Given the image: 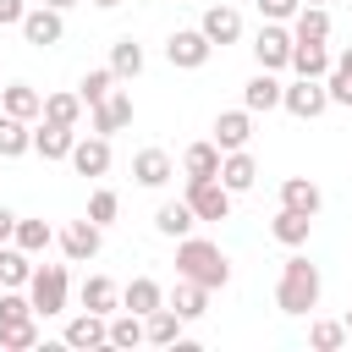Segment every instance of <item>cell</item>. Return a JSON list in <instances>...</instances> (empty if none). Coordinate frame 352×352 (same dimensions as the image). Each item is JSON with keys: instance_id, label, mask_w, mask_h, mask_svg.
<instances>
[{"instance_id": "cell-1", "label": "cell", "mask_w": 352, "mask_h": 352, "mask_svg": "<svg viewBox=\"0 0 352 352\" xmlns=\"http://www.w3.org/2000/svg\"><path fill=\"white\" fill-rule=\"evenodd\" d=\"M176 275L220 292V286L231 280V258H226L220 242H209V236H182V242H176Z\"/></svg>"}, {"instance_id": "cell-2", "label": "cell", "mask_w": 352, "mask_h": 352, "mask_svg": "<svg viewBox=\"0 0 352 352\" xmlns=\"http://www.w3.org/2000/svg\"><path fill=\"white\" fill-rule=\"evenodd\" d=\"M319 264H308L302 253H292L280 264V286H275V308L280 314H314L319 308Z\"/></svg>"}, {"instance_id": "cell-3", "label": "cell", "mask_w": 352, "mask_h": 352, "mask_svg": "<svg viewBox=\"0 0 352 352\" xmlns=\"http://www.w3.org/2000/svg\"><path fill=\"white\" fill-rule=\"evenodd\" d=\"M66 264H38L33 280H28V297H33V314H66Z\"/></svg>"}, {"instance_id": "cell-4", "label": "cell", "mask_w": 352, "mask_h": 352, "mask_svg": "<svg viewBox=\"0 0 352 352\" xmlns=\"http://www.w3.org/2000/svg\"><path fill=\"white\" fill-rule=\"evenodd\" d=\"M280 110H292L297 121L324 116V110H330V88H324V77H297V82L280 94Z\"/></svg>"}, {"instance_id": "cell-5", "label": "cell", "mask_w": 352, "mask_h": 352, "mask_svg": "<svg viewBox=\"0 0 352 352\" xmlns=\"http://www.w3.org/2000/svg\"><path fill=\"white\" fill-rule=\"evenodd\" d=\"M292 28L286 22H264L258 28V38H253V60L264 66V72H280V66H292Z\"/></svg>"}, {"instance_id": "cell-6", "label": "cell", "mask_w": 352, "mask_h": 352, "mask_svg": "<svg viewBox=\"0 0 352 352\" xmlns=\"http://www.w3.org/2000/svg\"><path fill=\"white\" fill-rule=\"evenodd\" d=\"M209 55H214V44L204 38V28H176V33L165 38V60L182 66V72H198Z\"/></svg>"}, {"instance_id": "cell-7", "label": "cell", "mask_w": 352, "mask_h": 352, "mask_svg": "<svg viewBox=\"0 0 352 352\" xmlns=\"http://www.w3.org/2000/svg\"><path fill=\"white\" fill-rule=\"evenodd\" d=\"M187 204H192L198 220H226V214H231V187H226L220 176H204V182L187 176Z\"/></svg>"}, {"instance_id": "cell-8", "label": "cell", "mask_w": 352, "mask_h": 352, "mask_svg": "<svg viewBox=\"0 0 352 352\" xmlns=\"http://www.w3.org/2000/svg\"><path fill=\"white\" fill-rule=\"evenodd\" d=\"M60 33H66V22H60V11H55V6H28V16H22V38H28L33 50L60 44Z\"/></svg>"}, {"instance_id": "cell-9", "label": "cell", "mask_w": 352, "mask_h": 352, "mask_svg": "<svg viewBox=\"0 0 352 352\" xmlns=\"http://www.w3.org/2000/svg\"><path fill=\"white\" fill-rule=\"evenodd\" d=\"M121 126H132V94H126V88H110V94L94 104V132H99V138H116Z\"/></svg>"}, {"instance_id": "cell-10", "label": "cell", "mask_w": 352, "mask_h": 352, "mask_svg": "<svg viewBox=\"0 0 352 352\" xmlns=\"http://www.w3.org/2000/svg\"><path fill=\"white\" fill-rule=\"evenodd\" d=\"M60 248H66V258H72V264H88V258L104 248V226H94V220L82 214V220H72V226L60 231Z\"/></svg>"}, {"instance_id": "cell-11", "label": "cell", "mask_w": 352, "mask_h": 352, "mask_svg": "<svg viewBox=\"0 0 352 352\" xmlns=\"http://www.w3.org/2000/svg\"><path fill=\"white\" fill-rule=\"evenodd\" d=\"M248 138H253V110H248V104H242V110H220V116H214V143H220V154L248 148Z\"/></svg>"}, {"instance_id": "cell-12", "label": "cell", "mask_w": 352, "mask_h": 352, "mask_svg": "<svg viewBox=\"0 0 352 352\" xmlns=\"http://www.w3.org/2000/svg\"><path fill=\"white\" fill-rule=\"evenodd\" d=\"M170 176H176V160L165 148H138L132 154V182L138 187H165Z\"/></svg>"}, {"instance_id": "cell-13", "label": "cell", "mask_w": 352, "mask_h": 352, "mask_svg": "<svg viewBox=\"0 0 352 352\" xmlns=\"http://www.w3.org/2000/svg\"><path fill=\"white\" fill-rule=\"evenodd\" d=\"M60 341L66 346H110V319L94 314V308H82L77 319H66V336Z\"/></svg>"}, {"instance_id": "cell-14", "label": "cell", "mask_w": 352, "mask_h": 352, "mask_svg": "<svg viewBox=\"0 0 352 352\" xmlns=\"http://www.w3.org/2000/svg\"><path fill=\"white\" fill-rule=\"evenodd\" d=\"M198 28H204L209 44H236V38H242V11H236V6H209Z\"/></svg>"}, {"instance_id": "cell-15", "label": "cell", "mask_w": 352, "mask_h": 352, "mask_svg": "<svg viewBox=\"0 0 352 352\" xmlns=\"http://www.w3.org/2000/svg\"><path fill=\"white\" fill-rule=\"evenodd\" d=\"M72 165H77V176H104L110 170V138H77L72 143Z\"/></svg>"}, {"instance_id": "cell-16", "label": "cell", "mask_w": 352, "mask_h": 352, "mask_svg": "<svg viewBox=\"0 0 352 352\" xmlns=\"http://www.w3.org/2000/svg\"><path fill=\"white\" fill-rule=\"evenodd\" d=\"M192 226H198V214H192L187 198H170V204L154 209V231H160V236H176V242H182V236H192Z\"/></svg>"}, {"instance_id": "cell-17", "label": "cell", "mask_w": 352, "mask_h": 352, "mask_svg": "<svg viewBox=\"0 0 352 352\" xmlns=\"http://www.w3.org/2000/svg\"><path fill=\"white\" fill-rule=\"evenodd\" d=\"M280 94H286V82H275V72H264L258 66V77H248V88H242V104L258 116V110H280Z\"/></svg>"}, {"instance_id": "cell-18", "label": "cell", "mask_w": 352, "mask_h": 352, "mask_svg": "<svg viewBox=\"0 0 352 352\" xmlns=\"http://www.w3.org/2000/svg\"><path fill=\"white\" fill-rule=\"evenodd\" d=\"M72 143H77V132L60 126V121H38V126H33V148H38L44 160H72Z\"/></svg>"}, {"instance_id": "cell-19", "label": "cell", "mask_w": 352, "mask_h": 352, "mask_svg": "<svg viewBox=\"0 0 352 352\" xmlns=\"http://www.w3.org/2000/svg\"><path fill=\"white\" fill-rule=\"evenodd\" d=\"M121 308H132V314H154V308H165V286L154 280V275H138V280H126V292H121Z\"/></svg>"}, {"instance_id": "cell-20", "label": "cell", "mask_w": 352, "mask_h": 352, "mask_svg": "<svg viewBox=\"0 0 352 352\" xmlns=\"http://www.w3.org/2000/svg\"><path fill=\"white\" fill-rule=\"evenodd\" d=\"M330 66H336V60H330L324 44H314V38H297V44H292V72H297V77H330Z\"/></svg>"}, {"instance_id": "cell-21", "label": "cell", "mask_w": 352, "mask_h": 352, "mask_svg": "<svg viewBox=\"0 0 352 352\" xmlns=\"http://www.w3.org/2000/svg\"><path fill=\"white\" fill-rule=\"evenodd\" d=\"M0 110H6V116L33 121V116H44V94H38V88H28V82H6V88H0Z\"/></svg>"}, {"instance_id": "cell-22", "label": "cell", "mask_w": 352, "mask_h": 352, "mask_svg": "<svg viewBox=\"0 0 352 352\" xmlns=\"http://www.w3.org/2000/svg\"><path fill=\"white\" fill-rule=\"evenodd\" d=\"M319 204H324V192H319L308 176H286V182H280V209H297V214H319Z\"/></svg>"}, {"instance_id": "cell-23", "label": "cell", "mask_w": 352, "mask_h": 352, "mask_svg": "<svg viewBox=\"0 0 352 352\" xmlns=\"http://www.w3.org/2000/svg\"><path fill=\"white\" fill-rule=\"evenodd\" d=\"M220 143L209 138V143H187V154H182V170L192 176V182H204V176H220Z\"/></svg>"}, {"instance_id": "cell-24", "label": "cell", "mask_w": 352, "mask_h": 352, "mask_svg": "<svg viewBox=\"0 0 352 352\" xmlns=\"http://www.w3.org/2000/svg\"><path fill=\"white\" fill-rule=\"evenodd\" d=\"M308 231H314V214H297V209H280V214L270 220V236H275L280 248H302Z\"/></svg>"}, {"instance_id": "cell-25", "label": "cell", "mask_w": 352, "mask_h": 352, "mask_svg": "<svg viewBox=\"0 0 352 352\" xmlns=\"http://www.w3.org/2000/svg\"><path fill=\"white\" fill-rule=\"evenodd\" d=\"M165 302H170L182 319H204V314H209V286H198V280H187V275H182V280H176V292H170Z\"/></svg>"}, {"instance_id": "cell-26", "label": "cell", "mask_w": 352, "mask_h": 352, "mask_svg": "<svg viewBox=\"0 0 352 352\" xmlns=\"http://www.w3.org/2000/svg\"><path fill=\"white\" fill-rule=\"evenodd\" d=\"M28 148H33V126L22 116H6L0 110V160H22Z\"/></svg>"}, {"instance_id": "cell-27", "label": "cell", "mask_w": 352, "mask_h": 352, "mask_svg": "<svg viewBox=\"0 0 352 352\" xmlns=\"http://www.w3.org/2000/svg\"><path fill=\"white\" fill-rule=\"evenodd\" d=\"M220 182H226L231 192H248V187L258 182V165H253V154H248V148L226 154V160H220Z\"/></svg>"}, {"instance_id": "cell-28", "label": "cell", "mask_w": 352, "mask_h": 352, "mask_svg": "<svg viewBox=\"0 0 352 352\" xmlns=\"http://www.w3.org/2000/svg\"><path fill=\"white\" fill-rule=\"evenodd\" d=\"M33 270H38V264H33V253H28V248H16V242H11V248H0V286H28V280H33Z\"/></svg>"}, {"instance_id": "cell-29", "label": "cell", "mask_w": 352, "mask_h": 352, "mask_svg": "<svg viewBox=\"0 0 352 352\" xmlns=\"http://www.w3.org/2000/svg\"><path fill=\"white\" fill-rule=\"evenodd\" d=\"M292 38H314V44H324V38H330V11H324V6H297V16H292Z\"/></svg>"}, {"instance_id": "cell-30", "label": "cell", "mask_w": 352, "mask_h": 352, "mask_svg": "<svg viewBox=\"0 0 352 352\" xmlns=\"http://www.w3.org/2000/svg\"><path fill=\"white\" fill-rule=\"evenodd\" d=\"M116 302H121V292H116V280L110 275H88L82 280V308H94V314H116Z\"/></svg>"}, {"instance_id": "cell-31", "label": "cell", "mask_w": 352, "mask_h": 352, "mask_svg": "<svg viewBox=\"0 0 352 352\" xmlns=\"http://www.w3.org/2000/svg\"><path fill=\"white\" fill-rule=\"evenodd\" d=\"M143 324H148V341H154V346H176V341H182V324H187V319H182V314H176V308L165 302V308H154V314H148Z\"/></svg>"}, {"instance_id": "cell-32", "label": "cell", "mask_w": 352, "mask_h": 352, "mask_svg": "<svg viewBox=\"0 0 352 352\" xmlns=\"http://www.w3.org/2000/svg\"><path fill=\"white\" fill-rule=\"evenodd\" d=\"M138 341H148V324H143V314H110V346H138Z\"/></svg>"}, {"instance_id": "cell-33", "label": "cell", "mask_w": 352, "mask_h": 352, "mask_svg": "<svg viewBox=\"0 0 352 352\" xmlns=\"http://www.w3.org/2000/svg\"><path fill=\"white\" fill-rule=\"evenodd\" d=\"M352 336H346V319H314V330H308V346L314 352H341Z\"/></svg>"}, {"instance_id": "cell-34", "label": "cell", "mask_w": 352, "mask_h": 352, "mask_svg": "<svg viewBox=\"0 0 352 352\" xmlns=\"http://www.w3.org/2000/svg\"><path fill=\"white\" fill-rule=\"evenodd\" d=\"M77 116H82V94H50V99H44V121L77 126Z\"/></svg>"}, {"instance_id": "cell-35", "label": "cell", "mask_w": 352, "mask_h": 352, "mask_svg": "<svg viewBox=\"0 0 352 352\" xmlns=\"http://www.w3.org/2000/svg\"><path fill=\"white\" fill-rule=\"evenodd\" d=\"M11 242L28 248V253H44V248L55 242V231H50L44 220H22V214H16V236H11Z\"/></svg>"}, {"instance_id": "cell-36", "label": "cell", "mask_w": 352, "mask_h": 352, "mask_svg": "<svg viewBox=\"0 0 352 352\" xmlns=\"http://www.w3.org/2000/svg\"><path fill=\"white\" fill-rule=\"evenodd\" d=\"M22 319H38L33 297H22V286H6L0 292V324H22Z\"/></svg>"}, {"instance_id": "cell-37", "label": "cell", "mask_w": 352, "mask_h": 352, "mask_svg": "<svg viewBox=\"0 0 352 352\" xmlns=\"http://www.w3.org/2000/svg\"><path fill=\"white\" fill-rule=\"evenodd\" d=\"M110 72H116V77H138V72H143V44L121 38V44L110 50Z\"/></svg>"}, {"instance_id": "cell-38", "label": "cell", "mask_w": 352, "mask_h": 352, "mask_svg": "<svg viewBox=\"0 0 352 352\" xmlns=\"http://www.w3.org/2000/svg\"><path fill=\"white\" fill-rule=\"evenodd\" d=\"M116 82H121V77H116V72H110V66H99V72H88V77H82V82H77V94H82V104H88V110H94V104H99V99H104V94H110V88H116Z\"/></svg>"}, {"instance_id": "cell-39", "label": "cell", "mask_w": 352, "mask_h": 352, "mask_svg": "<svg viewBox=\"0 0 352 352\" xmlns=\"http://www.w3.org/2000/svg\"><path fill=\"white\" fill-rule=\"evenodd\" d=\"M0 346H6V352H28V346H38V324H33V319H22V324H0Z\"/></svg>"}, {"instance_id": "cell-40", "label": "cell", "mask_w": 352, "mask_h": 352, "mask_svg": "<svg viewBox=\"0 0 352 352\" xmlns=\"http://www.w3.org/2000/svg\"><path fill=\"white\" fill-rule=\"evenodd\" d=\"M116 214H121V198H116L110 187H99V192L88 198V220H94V226H110Z\"/></svg>"}, {"instance_id": "cell-41", "label": "cell", "mask_w": 352, "mask_h": 352, "mask_svg": "<svg viewBox=\"0 0 352 352\" xmlns=\"http://www.w3.org/2000/svg\"><path fill=\"white\" fill-rule=\"evenodd\" d=\"M324 88H330V104H346V110H352V72H346V66H330Z\"/></svg>"}, {"instance_id": "cell-42", "label": "cell", "mask_w": 352, "mask_h": 352, "mask_svg": "<svg viewBox=\"0 0 352 352\" xmlns=\"http://www.w3.org/2000/svg\"><path fill=\"white\" fill-rule=\"evenodd\" d=\"M297 6H302V0H258L264 22H292V16H297Z\"/></svg>"}, {"instance_id": "cell-43", "label": "cell", "mask_w": 352, "mask_h": 352, "mask_svg": "<svg viewBox=\"0 0 352 352\" xmlns=\"http://www.w3.org/2000/svg\"><path fill=\"white\" fill-rule=\"evenodd\" d=\"M28 16V0H0V28H22Z\"/></svg>"}, {"instance_id": "cell-44", "label": "cell", "mask_w": 352, "mask_h": 352, "mask_svg": "<svg viewBox=\"0 0 352 352\" xmlns=\"http://www.w3.org/2000/svg\"><path fill=\"white\" fill-rule=\"evenodd\" d=\"M11 236H16V214H11V209H6V204H0V248H6V242H11Z\"/></svg>"}, {"instance_id": "cell-45", "label": "cell", "mask_w": 352, "mask_h": 352, "mask_svg": "<svg viewBox=\"0 0 352 352\" xmlns=\"http://www.w3.org/2000/svg\"><path fill=\"white\" fill-rule=\"evenodd\" d=\"M336 66H346V72H352V44H346V50L336 55Z\"/></svg>"}, {"instance_id": "cell-46", "label": "cell", "mask_w": 352, "mask_h": 352, "mask_svg": "<svg viewBox=\"0 0 352 352\" xmlns=\"http://www.w3.org/2000/svg\"><path fill=\"white\" fill-rule=\"evenodd\" d=\"M44 6H55V11H72V6H77V0H44Z\"/></svg>"}, {"instance_id": "cell-47", "label": "cell", "mask_w": 352, "mask_h": 352, "mask_svg": "<svg viewBox=\"0 0 352 352\" xmlns=\"http://www.w3.org/2000/svg\"><path fill=\"white\" fill-rule=\"evenodd\" d=\"M341 319H346V336H352V308H346V314H341Z\"/></svg>"}, {"instance_id": "cell-48", "label": "cell", "mask_w": 352, "mask_h": 352, "mask_svg": "<svg viewBox=\"0 0 352 352\" xmlns=\"http://www.w3.org/2000/svg\"><path fill=\"white\" fill-rule=\"evenodd\" d=\"M94 6H121V0H94Z\"/></svg>"}, {"instance_id": "cell-49", "label": "cell", "mask_w": 352, "mask_h": 352, "mask_svg": "<svg viewBox=\"0 0 352 352\" xmlns=\"http://www.w3.org/2000/svg\"><path fill=\"white\" fill-rule=\"evenodd\" d=\"M302 6H324V0H302Z\"/></svg>"}]
</instances>
